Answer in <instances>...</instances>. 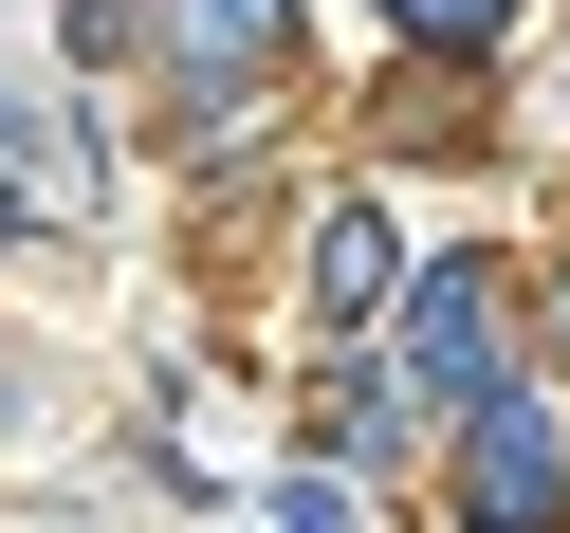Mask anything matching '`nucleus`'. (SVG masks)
<instances>
[{"mask_svg":"<svg viewBox=\"0 0 570 533\" xmlns=\"http://www.w3.org/2000/svg\"><path fill=\"white\" fill-rule=\"evenodd\" d=\"M405 19H423V38H497V0H405Z\"/></svg>","mask_w":570,"mask_h":533,"instance_id":"obj_1","label":"nucleus"}]
</instances>
